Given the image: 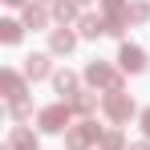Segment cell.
<instances>
[{
  "label": "cell",
  "instance_id": "6da1fadb",
  "mask_svg": "<svg viewBox=\"0 0 150 150\" xmlns=\"http://www.w3.org/2000/svg\"><path fill=\"white\" fill-rule=\"evenodd\" d=\"M81 77H85V85L98 89V93H122V89H126V73L118 69V65L101 61V57H93V61L81 69Z\"/></svg>",
  "mask_w": 150,
  "mask_h": 150
},
{
  "label": "cell",
  "instance_id": "7a4b0ae2",
  "mask_svg": "<svg viewBox=\"0 0 150 150\" xmlns=\"http://www.w3.org/2000/svg\"><path fill=\"white\" fill-rule=\"evenodd\" d=\"M73 105L69 101H49V105H41L37 110V130L41 134H65L69 126H73Z\"/></svg>",
  "mask_w": 150,
  "mask_h": 150
},
{
  "label": "cell",
  "instance_id": "3957f363",
  "mask_svg": "<svg viewBox=\"0 0 150 150\" xmlns=\"http://www.w3.org/2000/svg\"><path fill=\"white\" fill-rule=\"evenodd\" d=\"M101 130L98 118H77L69 130H65V150H98L101 146Z\"/></svg>",
  "mask_w": 150,
  "mask_h": 150
},
{
  "label": "cell",
  "instance_id": "277c9868",
  "mask_svg": "<svg viewBox=\"0 0 150 150\" xmlns=\"http://www.w3.org/2000/svg\"><path fill=\"white\" fill-rule=\"evenodd\" d=\"M101 114L110 118V126H126L134 114H142V110H138V105H134V98L122 89V93H105V98H101Z\"/></svg>",
  "mask_w": 150,
  "mask_h": 150
},
{
  "label": "cell",
  "instance_id": "5b68a950",
  "mask_svg": "<svg viewBox=\"0 0 150 150\" xmlns=\"http://www.w3.org/2000/svg\"><path fill=\"white\" fill-rule=\"evenodd\" d=\"M0 98L8 101V105L28 98V77H25V69H0Z\"/></svg>",
  "mask_w": 150,
  "mask_h": 150
},
{
  "label": "cell",
  "instance_id": "8992f818",
  "mask_svg": "<svg viewBox=\"0 0 150 150\" xmlns=\"http://www.w3.org/2000/svg\"><path fill=\"white\" fill-rule=\"evenodd\" d=\"M118 69H122L126 77H134V73H146V49L142 45H134V41H122V49H118Z\"/></svg>",
  "mask_w": 150,
  "mask_h": 150
},
{
  "label": "cell",
  "instance_id": "52a82bcc",
  "mask_svg": "<svg viewBox=\"0 0 150 150\" xmlns=\"http://www.w3.org/2000/svg\"><path fill=\"white\" fill-rule=\"evenodd\" d=\"M49 81H53V89L61 93L57 101H73L77 93H81V81H85V77H77L73 69H57V73H53Z\"/></svg>",
  "mask_w": 150,
  "mask_h": 150
},
{
  "label": "cell",
  "instance_id": "ba28073f",
  "mask_svg": "<svg viewBox=\"0 0 150 150\" xmlns=\"http://www.w3.org/2000/svg\"><path fill=\"white\" fill-rule=\"evenodd\" d=\"M77 41H81V37H77V28H49V53L53 57H69V53L77 49Z\"/></svg>",
  "mask_w": 150,
  "mask_h": 150
},
{
  "label": "cell",
  "instance_id": "9c48e42d",
  "mask_svg": "<svg viewBox=\"0 0 150 150\" xmlns=\"http://www.w3.org/2000/svg\"><path fill=\"white\" fill-rule=\"evenodd\" d=\"M49 12H53V21H57V25H61V28H73L77 21L85 16L77 0H53V4H49Z\"/></svg>",
  "mask_w": 150,
  "mask_h": 150
},
{
  "label": "cell",
  "instance_id": "30bf717a",
  "mask_svg": "<svg viewBox=\"0 0 150 150\" xmlns=\"http://www.w3.org/2000/svg\"><path fill=\"white\" fill-rule=\"evenodd\" d=\"M49 57H53V53H28V57H25V77H28V81H45V77L57 73Z\"/></svg>",
  "mask_w": 150,
  "mask_h": 150
},
{
  "label": "cell",
  "instance_id": "8fae6325",
  "mask_svg": "<svg viewBox=\"0 0 150 150\" xmlns=\"http://www.w3.org/2000/svg\"><path fill=\"white\" fill-rule=\"evenodd\" d=\"M21 21H25V28H49V21H53V12H49V4H37V0H28L25 8H21Z\"/></svg>",
  "mask_w": 150,
  "mask_h": 150
},
{
  "label": "cell",
  "instance_id": "7c38bea8",
  "mask_svg": "<svg viewBox=\"0 0 150 150\" xmlns=\"http://www.w3.org/2000/svg\"><path fill=\"white\" fill-rule=\"evenodd\" d=\"M105 33H110V25H105V16H98V12H85V16L77 21V37H81V41H98Z\"/></svg>",
  "mask_w": 150,
  "mask_h": 150
},
{
  "label": "cell",
  "instance_id": "4fadbf2b",
  "mask_svg": "<svg viewBox=\"0 0 150 150\" xmlns=\"http://www.w3.org/2000/svg\"><path fill=\"white\" fill-rule=\"evenodd\" d=\"M4 146L8 150H41V142H37V134H33L28 126H12L8 138H4Z\"/></svg>",
  "mask_w": 150,
  "mask_h": 150
},
{
  "label": "cell",
  "instance_id": "5bb4252c",
  "mask_svg": "<svg viewBox=\"0 0 150 150\" xmlns=\"http://www.w3.org/2000/svg\"><path fill=\"white\" fill-rule=\"evenodd\" d=\"M69 105H73L77 118H93V114H98V105H101V101H98V89H81Z\"/></svg>",
  "mask_w": 150,
  "mask_h": 150
},
{
  "label": "cell",
  "instance_id": "9a60e30c",
  "mask_svg": "<svg viewBox=\"0 0 150 150\" xmlns=\"http://www.w3.org/2000/svg\"><path fill=\"white\" fill-rule=\"evenodd\" d=\"M126 21H130V28L150 25V0H130V12H126Z\"/></svg>",
  "mask_w": 150,
  "mask_h": 150
},
{
  "label": "cell",
  "instance_id": "2e32d148",
  "mask_svg": "<svg viewBox=\"0 0 150 150\" xmlns=\"http://www.w3.org/2000/svg\"><path fill=\"white\" fill-rule=\"evenodd\" d=\"M21 37H25V21H0V41L4 45H21Z\"/></svg>",
  "mask_w": 150,
  "mask_h": 150
},
{
  "label": "cell",
  "instance_id": "e0dca14e",
  "mask_svg": "<svg viewBox=\"0 0 150 150\" xmlns=\"http://www.w3.org/2000/svg\"><path fill=\"white\" fill-rule=\"evenodd\" d=\"M126 146H130V142H126V130L122 126H110V130L101 134V146L98 150H126Z\"/></svg>",
  "mask_w": 150,
  "mask_h": 150
},
{
  "label": "cell",
  "instance_id": "ac0fdd59",
  "mask_svg": "<svg viewBox=\"0 0 150 150\" xmlns=\"http://www.w3.org/2000/svg\"><path fill=\"white\" fill-rule=\"evenodd\" d=\"M8 118H12V126H25V118H33V101H12L8 105Z\"/></svg>",
  "mask_w": 150,
  "mask_h": 150
},
{
  "label": "cell",
  "instance_id": "d6986e66",
  "mask_svg": "<svg viewBox=\"0 0 150 150\" xmlns=\"http://www.w3.org/2000/svg\"><path fill=\"white\" fill-rule=\"evenodd\" d=\"M138 126H142V134H146V138H150V105H146V110H142V114H138Z\"/></svg>",
  "mask_w": 150,
  "mask_h": 150
},
{
  "label": "cell",
  "instance_id": "ffe728a7",
  "mask_svg": "<svg viewBox=\"0 0 150 150\" xmlns=\"http://www.w3.org/2000/svg\"><path fill=\"white\" fill-rule=\"evenodd\" d=\"M126 150H150V138H142V142H130Z\"/></svg>",
  "mask_w": 150,
  "mask_h": 150
},
{
  "label": "cell",
  "instance_id": "44dd1931",
  "mask_svg": "<svg viewBox=\"0 0 150 150\" xmlns=\"http://www.w3.org/2000/svg\"><path fill=\"white\" fill-rule=\"evenodd\" d=\"M4 4H8V8H25L28 0H4Z\"/></svg>",
  "mask_w": 150,
  "mask_h": 150
},
{
  "label": "cell",
  "instance_id": "7402d4cb",
  "mask_svg": "<svg viewBox=\"0 0 150 150\" xmlns=\"http://www.w3.org/2000/svg\"><path fill=\"white\" fill-rule=\"evenodd\" d=\"M77 4H93V0H77Z\"/></svg>",
  "mask_w": 150,
  "mask_h": 150
},
{
  "label": "cell",
  "instance_id": "603a6c76",
  "mask_svg": "<svg viewBox=\"0 0 150 150\" xmlns=\"http://www.w3.org/2000/svg\"><path fill=\"white\" fill-rule=\"evenodd\" d=\"M37 4H53V0H37Z\"/></svg>",
  "mask_w": 150,
  "mask_h": 150
}]
</instances>
